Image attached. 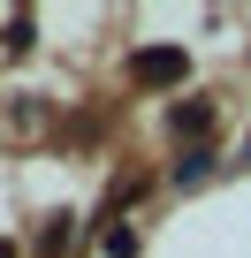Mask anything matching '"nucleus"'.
Listing matches in <instances>:
<instances>
[{
  "label": "nucleus",
  "instance_id": "nucleus-4",
  "mask_svg": "<svg viewBox=\"0 0 251 258\" xmlns=\"http://www.w3.org/2000/svg\"><path fill=\"white\" fill-rule=\"evenodd\" d=\"M0 258H16V250H8V243H0Z\"/></svg>",
  "mask_w": 251,
  "mask_h": 258
},
{
  "label": "nucleus",
  "instance_id": "nucleus-3",
  "mask_svg": "<svg viewBox=\"0 0 251 258\" xmlns=\"http://www.w3.org/2000/svg\"><path fill=\"white\" fill-rule=\"evenodd\" d=\"M175 129H183V137H206V129H213V106L198 99V106H175Z\"/></svg>",
  "mask_w": 251,
  "mask_h": 258
},
{
  "label": "nucleus",
  "instance_id": "nucleus-1",
  "mask_svg": "<svg viewBox=\"0 0 251 258\" xmlns=\"http://www.w3.org/2000/svg\"><path fill=\"white\" fill-rule=\"evenodd\" d=\"M130 76H137V84H183V76H190V53H183V46H145V53L130 61Z\"/></svg>",
  "mask_w": 251,
  "mask_h": 258
},
{
  "label": "nucleus",
  "instance_id": "nucleus-2",
  "mask_svg": "<svg viewBox=\"0 0 251 258\" xmlns=\"http://www.w3.org/2000/svg\"><path fill=\"white\" fill-rule=\"evenodd\" d=\"M206 175H213V152H206V145L175 160V182H183V190H190V182H206Z\"/></svg>",
  "mask_w": 251,
  "mask_h": 258
}]
</instances>
